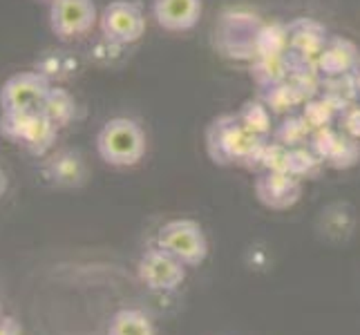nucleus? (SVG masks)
Listing matches in <instances>:
<instances>
[{
    "label": "nucleus",
    "mask_w": 360,
    "mask_h": 335,
    "mask_svg": "<svg viewBox=\"0 0 360 335\" xmlns=\"http://www.w3.org/2000/svg\"><path fill=\"white\" fill-rule=\"evenodd\" d=\"M300 117L307 121L311 132H316L320 128H331V121L336 117V112L331 110V105L325 98H309V101H304V110Z\"/></svg>",
    "instance_id": "nucleus-23"
},
{
    "label": "nucleus",
    "mask_w": 360,
    "mask_h": 335,
    "mask_svg": "<svg viewBox=\"0 0 360 335\" xmlns=\"http://www.w3.org/2000/svg\"><path fill=\"white\" fill-rule=\"evenodd\" d=\"M98 20H101L103 36L110 43L117 45L136 43L146 32L143 9L134 0H115L103 9Z\"/></svg>",
    "instance_id": "nucleus-6"
},
{
    "label": "nucleus",
    "mask_w": 360,
    "mask_h": 335,
    "mask_svg": "<svg viewBox=\"0 0 360 335\" xmlns=\"http://www.w3.org/2000/svg\"><path fill=\"white\" fill-rule=\"evenodd\" d=\"M262 103L271 110V114H276V112H291V107H295L302 101H300V96H297V92L291 88V83L282 81L278 85L266 88V92L262 96Z\"/></svg>",
    "instance_id": "nucleus-21"
},
{
    "label": "nucleus",
    "mask_w": 360,
    "mask_h": 335,
    "mask_svg": "<svg viewBox=\"0 0 360 335\" xmlns=\"http://www.w3.org/2000/svg\"><path fill=\"white\" fill-rule=\"evenodd\" d=\"M202 0H155L153 14L161 29L188 32L202 18Z\"/></svg>",
    "instance_id": "nucleus-11"
},
{
    "label": "nucleus",
    "mask_w": 360,
    "mask_h": 335,
    "mask_svg": "<svg viewBox=\"0 0 360 335\" xmlns=\"http://www.w3.org/2000/svg\"><path fill=\"white\" fill-rule=\"evenodd\" d=\"M157 246L186 266H200L208 257L206 232L195 219H172L159 228Z\"/></svg>",
    "instance_id": "nucleus-4"
},
{
    "label": "nucleus",
    "mask_w": 360,
    "mask_h": 335,
    "mask_svg": "<svg viewBox=\"0 0 360 335\" xmlns=\"http://www.w3.org/2000/svg\"><path fill=\"white\" fill-rule=\"evenodd\" d=\"M354 81H356V90H358V96H360V67L354 72Z\"/></svg>",
    "instance_id": "nucleus-27"
},
{
    "label": "nucleus",
    "mask_w": 360,
    "mask_h": 335,
    "mask_svg": "<svg viewBox=\"0 0 360 335\" xmlns=\"http://www.w3.org/2000/svg\"><path fill=\"white\" fill-rule=\"evenodd\" d=\"M342 130L360 141V105H349L342 112Z\"/></svg>",
    "instance_id": "nucleus-25"
},
{
    "label": "nucleus",
    "mask_w": 360,
    "mask_h": 335,
    "mask_svg": "<svg viewBox=\"0 0 360 335\" xmlns=\"http://www.w3.org/2000/svg\"><path fill=\"white\" fill-rule=\"evenodd\" d=\"M325 166V161H322L311 147L309 145H302V147H293L291 150V164H289V172L295 177H314L318 175V170Z\"/></svg>",
    "instance_id": "nucleus-22"
},
{
    "label": "nucleus",
    "mask_w": 360,
    "mask_h": 335,
    "mask_svg": "<svg viewBox=\"0 0 360 335\" xmlns=\"http://www.w3.org/2000/svg\"><path fill=\"white\" fill-rule=\"evenodd\" d=\"M49 90L52 85L39 72L14 74L0 90V107L3 112H43Z\"/></svg>",
    "instance_id": "nucleus-5"
},
{
    "label": "nucleus",
    "mask_w": 360,
    "mask_h": 335,
    "mask_svg": "<svg viewBox=\"0 0 360 335\" xmlns=\"http://www.w3.org/2000/svg\"><path fill=\"white\" fill-rule=\"evenodd\" d=\"M186 268L188 266L181 264L177 257H172L164 248L155 246L141 255L136 272H139V280L146 284V289L155 293H170L177 291L184 284Z\"/></svg>",
    "instance_id": "nucleus-7"
},
{
    "label": "nucleus",
    "mask_w": 360,
    "mask_h": 335,
    "mask_svg": "<svg viewBox=\"0 0 360 335\" xmlns=\"http://www.w3.org/2000/svg\"><path fill=\"white\" fill-rule=\"evenodd\" d=\"M43 114L47 119H52L58 128H65L77 117V101H74L68 90L52 88L43 103Z\"/></svg>",
    "instance_id": "nucleus-15"
},
{
    "label": "nucleus",
    "mask_w": 360,
    "mask_h": 335,
    "mask_svg": "<svg viewBox=\"0 0 360 335\" xmlns=\"http://www.w3.org/2000/svg\"><path fill=\"white\" fill-rule=\"evenodd\" d=\"M98 20L94 0H52L49 27L58 39H77L90 34Z\"/></svg>",
    "instance_id": "nucleus-8"
},
{
    "label": "nucleus",
    "mask_w": 360,
    "mask_h": 335,
    "mask_svg": "<svg viewBox=\"0 0 360 335\" xmlns=\"http://www.w3.org/2000/svg\"><path fill=\"white\" fill-rule=\"evenodd\" d=\"M43 175L47 181L63 188H79L88 177L85 161L77 150H60L54 157H49L43 166Z\"/></svg>",
    "instance_id": "nucleus-12"
},
{
    "label": "nucleus",
    "mask_w": 360,
    "mask_h": 335,
    "mask_svg": "<svg viewBox=\"0 0 360 335\" xmlns=\"http://www.w3.org/2000/svg\"><path fill=\"white\" fill-rule=\"evenodd\" d=\"M289 164H291V147L278 141L264 143L262 155H259V166L266 172H289Z\"/></svg>",
    "instance_id": "nucleus-24"
},
{
    "label": "nucleus",
    "mask_w": 360,
    "mask_h": 335,
    "mask_svg": "<svg viewBox=\"0 0 360 335\" xmlns=\"http://www.w3.org/2000/svg\"><path fill=\"white\" fill-rule=\"evenodd\" d=\"M289 27V56L291 63L300 65V70L318 72V60L325 49L329 36L327 29L316 20H295Z\"/></svg>",
    "instance_id": "nucleus-9"
},
{
    "label": "nucleus",
    "mask_w": 360,
    "mask_h": 335,
    "mask_svg": "<svg viewBox=\"0 0 360 335\" xmlns=\"http://www.w3.org/2000/svg\"><path fill=\"white\" fill-rule=\"evenodd\" d=\"M291 56L289 54H280V56H257V65L253 77L259 85L271 88V85H278L282 81L289 79L291 74Z\"/></svg>",
    "instance_id": "nucleus-16"
},
{
    "label": "nucleus",
    "mask_w": 360,
    "mask_h": 335,
    "mask_svg": "<svg viewBox=\"0 0 360 335\" xmlns=\"http://www.w3.org/2000/svg\"><path fill=\"white\" fill-rule=\"evenodd\" d=\"M0 134L22 145L32 157H45L58 139V126L43 112H3Z\"/></svg>",
    "instance_id": "nucleus-3"
},
{
    "label": "nucleus",
    "mask_w": 360,
    "mask_h": 335,
    "mask_svg": "<svg viewBox=\"0 0 360 335\" xmlns=\"http://www.w3.org/2000/svg\"><path fill=\"white\" fill-rule=\"evenodd\" d=\"M41 3H52V0H41Z\"/></svg>",
    "instance_id": "nucleus-29"
},
{
    "label": "nucleus",
    "mask_w": 360,
    "mask_h": 335,
    "mask_svg": "<svg viewBox=\"0 0 360 335\" xmlns=\"http://www.w3.org/2000/svg\"><path fill=\"white\" fill-rule=\"evenodd\" d=\"M3 317H5V313H3V306H0V322H3Z\"/></svg>",
    "instance_id": "nucleus-28"
},
{
    "label": "nucleus",
    "mask_w": 360,
    "mask_h": 335,
    "mask_svg": "<svg viewBox=\"0 0 360 335\" xmlns=\"http://www.w3.org/2000/svg\"><path fill=\"white\" fill-rule=\"evenodd\" d=\"M311 134H314L311 128L307 126V121L302 117H289V119H284V123L276 130V141L293 150V147L309 145Z\"/></svg>",
    "instance_id": "nucleus-20"
},
{
    "label": "nucleus",
    "mask_w": 360,
    "mask_h": 335,
    "mask_svg": "<svg viewBox=\"0 0 360 335\" xmlns=\"http://www.w3.org/2000/svg\"><path fill=\"white\" fill-rule=\"evenodd\" d=\"M238 119L246 130L262 136V139L271 134V110L262 101H246L238 112Z\"/></svg>",
    "instance_id": "nucleus-19"
},
{
    "label": "nucleus",
    "mask_w": 360,
    "mask_h": 335,
    "mask_svg": "<svg viewBox=\"0 0 360 335\" xmlns=\"http://www.w3.org/2000/svg\"><path fill=\"white\" fill-rule=\"evenodd\" d=\"M266 139L242 126L238 114H221L206 130V150L217 166H259Z\"/></svg>",
    "instance_id": "nucleus-1"
},
{
    "label": "nucleus",
    "mask_w": 360,
    "mask_h": 335,
    "mask_svg": "<svg viewBox=\"0 0 360 335\" xmlns=\"http://www.w3.org/2000/svg\"><path fill=\"white\" fill-rule=\"evenodd\" d=\"M0 335H5V333H3V331H0Z\"/></svg>",
    "instance_id": "nucleus-30"
},
{
    "label": "nucleus",
    "mask_w": 360,
    "mask_h": 335,
    "mask_svg": "<svg viewBox=\"0 0 360 335\" xmlns=\"http://www.w3.org/2000/svg\"><path fill=\"white\" fill-rule=\"evenodd\" d=\"M146 132L136 121L117 117L110 119L96 134V152L108 166L130 168L146 157Z\"/></svg>",
    "instance_id": "nucleus-2"
},
{
    "label": "nucleus",
    "mask_w": 360,
    "mask_h": 335,
    "mask_svg": "<svg viewBox=\"0 0 360 335\" xmlns=\"http://www.w3.org/2000/svg\"><path fill=\"white\" fill-rule=\"evenodd\" d=\"M356 67H358L356 45L347 39H340V36L329 39L320 54L318 72L329 79H336V77H345V74H352Z\"/></svg>",
    "instance_id": "nucleus-13"
},
{
    "label": "nucleus",
    "mask_w": 360,
    "mask_h": 335,
    "mask_svg": "<svg viewBox=\"0 0 360 335\" xmlns=\"http://www.w3.org/2000/svg\"><path fill=\"white\" fill-rule=\"evenodd\" d=\"M257 56H280L289 54V27L284 25H269L262 27L255 41Z\"/></svg>",
    "instance_id": "nucleus-17"
},
{
    "label": "nucleus",
    "mask_w": 360,
    "mask_h": 335,
    "mask_svg": "<svg viewBox=\"0 0 360 335\" xmlns=\"http://www.w3.org/2000/svg\"><path fill=\"white\" fill-rule=\"evenodd\" d=\"M257 202L271 210H289L302 197V179L291 172H264L253 183Z\"/></svg>",
    "instance_id": "nucleus-10"
},
{
    "label": "nucleus",
    "mask_w": 360,
    "mask_h": 335,
    "mask_svg": "<svg viewBox=\"0 0 360 335\" xmlns=\"http://www.w3.org/2000/svg\"><path fill=\"white\" fill-rule=\"evenodd\" d=\"M108 335H157L155 322L139 308H121L108 324Z\"/></svg>",
    "instance_id": "nucleus-14"
},
{
    "label": "nucleus",
    "mask_w": 360,
    "mask_h": 335,
    "mask_svg": "<svg viewBox=\"0 0 360 335\" xmlns=\"http://www.w3.org/2000/svg\"><path fill=\"white\" fill-rule=\"evenodd\" d=\"M5 192H7V175L0 170V197H3Z\"/></svg>",
    "instance_id": "nucleus-26"
},
{
    "label": "nucleus",
    "mask_w": 360,
    "mask_h": 335,
    "mask_svg": "<svg viewBox=\"0 0 360 335\" xmlns=\"http://www.w3.org/2000/svg\"><path fill=\"white\" fill-rule=\"evenodd\" d=\"M356 161H360V143L358 139L349 134H336V139H333L329 152L325 157V164L331 166V168H352L356 166Z\"/></svg>",
    "instance_id": "nucleus-18"
}]
</instances>
